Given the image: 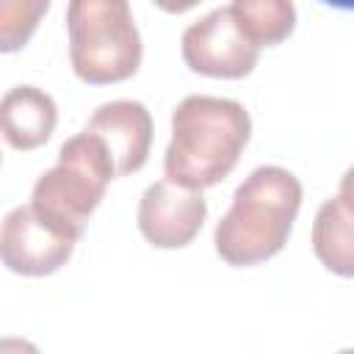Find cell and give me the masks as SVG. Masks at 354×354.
Returning a JSON list of instances; mask_svg holds the SVG:
<instances>
[{
    "instance_id": "5bb4252c",
    "label": "cell",
    "mask_w": 354,
    "mask_h": 354,
    "mask_svg": "<svg viewBox=\"0 0 354 354\" xmlns=\"http://www.w3.org/2000/svg\"><path fill=\"white\" fill-rule=\"evenodd\" d=\"M321 3H326V6H335V8H340V11H348V8L354 6V0H321Z\"/></svg>"
},
{
    "instance_id": "8992f818",
    "label": "cell",
    "mask_w": 354,
    "mask_h": 354,
    "mask_svg": "<svg viewBox=\"0 0 354 354\" xmlns=\"http://www.w3.org/2000/svg\"><path fill=\"white\" fill-rule=\"evenodd\" d=\"M75 241L47 224L33 205H19L0 224V263L22 277H47L72 257Z\"/></svg>"
},
{
    "instance_id": "8fae6325",
    "label": "cell",
    "mask_w": 354,
    "mask_h": 354,
    "mask_svg": "<svg viewBox=\"0 0 354 354\" xmlns=\"http://www.w3.org/2000/svg\"><path fill=\"white\" fill-rule=\"evenodd\" d=\"M230 14L257 50L285 41L296 28L293 0H232Z\"/></svg>"
},
{
    "instance_id": "3957f363",
    "label": "cell",
    "mask_w": 354,
    "mask_h": 354,
    "mask_svg": "<svg viewBox=\"0 0 354 354\" xmlns=\"http://www.w3.org/2000/svg\"><path fill=\"white\" fill-rule=\"evenodd\" d=\"M111 180L116 171L105 144L83 130L61 144L58 163L36 180L30 205L47 224L77 241Z\"/></svg>"
},
{
    "instance_id": "7c38bea8",
    "label": "cell",
    "mask_w": 354,
    "mask_h": 354,
    "mask_svg": "<svg viewBox=\"0 0 354 354\" xmlns=\"http://www.w3.org/2000/svg\"><path fill=\"white\" fill-rule=\"evenodd\" d=\"M50 0H0V53H17L33 36Z\"/></svg>"
},
{
    "instance_id": "ba28073f",
    "label": "cell",
    "mask_w": 354,
    "mask_h": 354,
    "mask_svg": "<svg viewBox=\"0 0 354 354\" xmlns=\"http://www.w3.org/2000/svg\"><path fill=\"white\" fill-rule=\"evenodd\" d=\"M83 130L105 144L116 177L133 174L147 163L152 144V116L138 100H111L100 105Z\"/></svg>"
},
{
    "instance_id": "4fadbf2b",
    "label": "cell",
    "mask_w": 354,
    "mask_h": 354,
    "mask_svg": "<svg viewBox=\"0 0 354 354\" xmlns=\"http://www.w3.org/2000/svg\"><path fill=\"white\" fill-rule=\"evenodd\" d=\"M158 8H163L166 14H183L188 8H194L199 0H152Z\"/></svg>"
},
{
    "instance_id": "9c48e42d",
    "label": "cell",
    "mask_w": 354,
    "mask_h": 354,
    "mask_svg": "<svg viewBox=\"0 0 354 354\" xmlns=\"http://www.w3.org/2000/svg\"><path fill=\"white\" fill-rule=\"evenodd\" d=\"M58 122L55 100L36 86H14L0 97V133L14 149L47 144Z\"/></svg>"
},
{
    "instance_id": "277c9868",
    "label": "cell",
    "mask_w": 354,
    "mask_h": 354,
    "mask_svg": "<svg viewBox=\"0 0 354 354\" xmlns=\"http://www.w3.org/2000/svg\"><path fill=\"white\" fill-rule=\"evenodd\" d=\"M69 58L83 83L105 86L136 75L141 36L127 0H69Z\"/></svg>"
},
{
    "instance_id": "30bf717a",
    "label": "cell",
    "mask_w": 354,
    "mask_h": 354,
    "mask_svg": "<svg viewBox=\"0 0 354 354\" xmlns=\"http://www.w3.org/2000/svg\"><path fill=\"white\" fill-rule=\"evenodd\" d=\"M313 249L318 260L340 274H354V257H351V202H348V185L343 183V191L332 199H326L313 221Z\"/></svg>"
},
{
    "instance_id": "52a82bcc",
    "label": "cell",
    "mask_w": 354,
    "mask_h": 354,
    "mask_svg": "<svg viewBox=\"0 0 354 354\" xmlns=\"http://www.w3.org/2000/svg\"><path fill=\"white\" fill-rule=\"evenodd\" d=\"M207 216V202L199 188L180 185L169 177L152 183L138 202V230L158 249L188 246Z\"/></svg>"
},
{
    "instance_id": "7a4b0ae2",
    "label": "cell",
    "mask_w": 354,
    "mask_h": 354,
    "mask_svg": "<svg viewBox=\"0 0 354 354\" xmlns=\"http://www.w3.org/2000/svg\"><path fill=\"white\" fill-rule=\"evenodd\" d=\"M301 207V183L282 166H257L232 196L213 232L216 252L230 266H257L274 257Z\"/></svg>"
},
{
    "instance_id": "6da1fadb",
    "label": "cell",
    "mask_w": 354,
    "mask_h": 354,
    "mask_svg": "<svg viewBox=\"0 0 354 354\" xmlns=\"http://www.w3.org/2000/svg\"><path fill=\"white\" fill-rule=\"evenodd\" d=\"M252 133L238 100L191 94L171 111V141L163 155L166 177L188 188L221 183L238 163Z\"/></svg>"
},
{
    "instance_id": "5b68a950",
    "label": "cell",
    "mask_w": 354,
    "mask_h": 354,
    "mask_svg": "<svg viewBox=\"0 0 354 354\" xmlns=\"http://www.w3.org/2000/svg\"><path fill=\"white\" fill-rule=\"evenodd\" d=\"M183 61L207 77H246L260 50L238 30L230 8H213L183 33Z\"/></svg>"
}]
</instances>
